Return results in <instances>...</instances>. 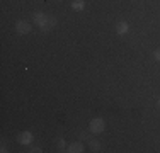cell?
Here are the masks:
<instances>
[{
	"label": "cell",
	"instance_id": "1",
	"mask_svg": "<svg viewBox=\"0 0 160 153\" xmlns=\"http://www.w3.org/2000/svg\"><path fill=\"white\" fill-rule=\"evenodd\" d=\"M104 129H106V122L102 117H94V119L89 122V131L94 133V135H101Z\"/></svg>",
	"mask_w": 160,
	"mask_h": 153
},
{
	"label": "cell",
	"instance_id": "2",
	"mask_svg": "<svg viewBox=\"0 0 160 153\" xmlns=\"http://www.w3.org/2000/svg\"><path fill=\"white\" fill-rule=\"evenodd\" d=\"M34 22L38 24V27H41L43 31H48V29H51L49 27V19L44 15L43 12H34Z\"/></svg>",
	"mask_w": 160,
	"mask_h": 153
},
{
	"label": "cell",
	"instance_id": "3",
	"mask_svg": "<svg viewBox=\"0 0 160 153\" xmlns=\"http://www.w3.org/2000/svg\"><path fill=\"white\" fill-rule=\"evenodd\" d=\"M31 24L29 22H26V21H17V24H16V31L19 34H29L31 32Z\"/></svg>",
	"mask_w": 160,
	"mask_h": 153
},
{
	"label": "cell",
	"instance_id": "4",
	"mask_svg": "<svg viewBox=\"0 0 160 153\" xmlns=\"http://www.w3.org/2000/svg\"><path fill=\"white\" fill-rule=\"evenodd\" d=\"M67 151H68V153H82V151H83V145L80 143V141H75V143L68 145Z\"/></svg>",
	"mask_w": 160,
	"mask_h": 153
},
{
	"label": "cell",
	"instance_id": "5",
	"mask_svg": "<svg viewBox=\"0 0 160 153\" xmlns=\"http://www.w3.org/2000/svg\"><path fill=\"white\" fill-rule=\"evenodd\" d=\"M32 141V135L29 131H22L21 135H19V143L21 145H29Z\"/></svg>",
	"mask_w": 160,
	"mask_h": 153
},
{
	"label": "cell",
	"instance_id": "6",
	"mask_svg": "<svg viewBox=\"0 0 160 153\" xmlns=\"http://www.w3.org/2000/svg\"><path fill=\"white\" fill-rule=\"evenodd\" d=\"M128 22H118L116 24V32L118 34H126L128 32Z\"/></svg>",
	"mask_w": 160,
	"mask_h": 153
},
{
	"label": "cell",
	"instance_id": "7",
	"mask_svg": "<svg viewBox=\"0 0 160 153\" xmlns=\"http://www.w3.org/2000/svg\"><path fill=\"white\" fill-rule=\"evenodd\" d=\"M83 7H85V2L83 0H73V3H72V9L73 10H83Z\"/></svg>",
	"mask_w": 160,
	"mask_h": 153
},
{
	"label": "cell",
	"instance_id": "8",
	"mask_svg": "<svg viewBox=\"0 0 160 153\" xmlns=\"http://www.w3.org/2000/svg\"><path fill=\"white\" fill-rule=\"evenodd\" d=\"M89 146L92 151H101V143H99L97 140H90L89 141Z\"/></svg>",
	"mask_w": 160,
	"mask_h": 153
},
{
	"label": "cell",
	"instance_id": "9",
	"mask_svg": "<svg viewBox=\"0 0 160 153\" xmlns=\"http://www.w3.org/2000/svg\"><path fill=\"white\" fill-rule=\"evenodd\" d=\"M65 146H67V145H65V140H63V138H60V140H58V148H60V151H65Z\"/></svg>",
	"mask_w": 160,
	"mask_h": 153
},
{
	"label": "cell",
	"instance_id": "10",
	"mask_svg": "<svg viewBox=\"0 0 160 153\" xmlns=\"http://www.w3.org/2000/svg\"><path fill=\"white\" fill-rule=\"evenodd\" d=\"M153 58L157 61H160V49H155V51H153Z\"/></svg>",
	"mask_w": 160,
	"mask_h": 153
},
{
	"label": "cell",
	"instance_id": "11",
	"mask_svg": "<svg viewBox=\"0 0 160 153\" xmlns=\"http://www.w3.org/2000/svg\"><path fill=\"white\" fill-rule=\"evenodd\" d=\"M55 26H56V19L51 17V19H49V27H55Z\"/></svg>",
	"mask_w": 160,
	"mask_h": 153
},
{
	"label": "cell",
	"instance_id": "12",
	"mask_svg": "<svg viewBox=\"0 0 160 153\" xmlns=\"http://www.w3.org/2000/svg\"><path fill=\"white\" fill-rule=\"evenodd\" d=\"M80 138H82V140H87V133H80Z\"/></svg>",
	"mask_w": 160,
	"mask_h": 153
},
{
	"label": "cell",
	"instance_id": "13",
	"mask_svg": "<svg viewBox=\"0 0 160 153\" xmlns=\"http://www.w3.org/2000/svg\"><path fill=\"white\" fill-rule=\"evenodd\" d=\"M158 107H160V99H158Z\"/></svg>",
	"mask_w": 160,
	"mask_h": 153
}]
</instances>
